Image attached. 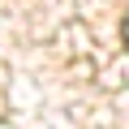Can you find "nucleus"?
<instances>
[{"instance_id": "f257e3e1", "label": "nucleus", "mask_w": 129, "mask_h": 129, "mask_svg": "<svg viewBox=\"0 0 129 129\" xmlns=\"http://www.w3.org/2000/svg\"><path fill=\"white\" fill-rule=\"evenodd\" d=\"M120 39H125V47H129V17H125V30H120Z\"/></svg>"}]
</instances>
